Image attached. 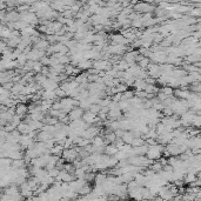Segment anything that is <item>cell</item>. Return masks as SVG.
I'll return each mask as SVG.
<instances>
[{
	"mask_svg": "<svg viewBox=\"0 0 201 201\" xmlns=\"http://www.w3.org/2000/svg\"><path fill=\"white\" fill-rule=\"evenodd\" d=\"M160 92H162L164 94H166L167 96H169V95H173L174 88H173V87H170V86H166V87H164L162 89H160Z\"/></svg>",
	"mask_w": 201,
	"mask_h": 201,
	"instance_id": "cell-3",
	"label": "cell"
},
{
	"mask_svg": "<svg viewBox=\"0 0 201 201\" xmlns=\"http://www.w3.org/2000/svg\"><path fill=\"white\" fill-rule=\"evenodd\" d=\"M17 112H18V114H22V113H26V112H27V107H26L25 105L18 106V109H17Z\"/></svg>",
	"mask_w": 201,
	"mask_h": 201,
	"instance_id": "cell-4",
	"label": "cell"
},
{
	"mask_svg": "<svg viewBox=\"0 0 201 201\" xmlns=\"http://www.w3.org/2000/svg\"><path fill=\"white\" fill-rule=\"evenodd\" d=\"M63 151V146L61 144H54L51 149H50V153L53 154V155H58V157H61V153Z\"/></svg>",
	"mask_w": 201,
	"mask_h": 201,
	"instance_id": "cell-2",
	"label": "cell"
},
{
	"mask_svg": "<svg viewBox=\"0 0 201 201\" xmlns=\"http://www.w3.org/2000/svg\"><path fill=\"white\" fill-rule=\"evenodd\" d=\"M84 114V109L81 107H75L72 108L70 112H68V118H70V121L72 120H76V119H81V116Z\"/></svg>",
	"mask_w": 201,
	"mask_h": 201,
	"instance_id": "cell-1",
	"label": "cell"
}]
</instances>
